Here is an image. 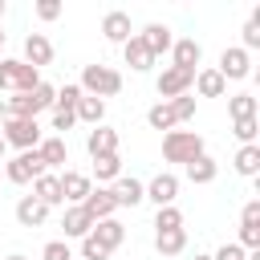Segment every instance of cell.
<instances>
[{"label":"cell","instance_id":"27","mask_svg":"<svg viewBox=\"0 0 260 260\" xmlns=\"http://www.w3.org/2000/svg\"><path fill=\"white\" fill-rule=\"evenodd\" d=\"M232 167H236V175H244V179H256V175H260V142H252V146H240V150H236V158H232Z\"/></svg>","mask_w":260,"mask_h":260},{"label":"cell","instance_id":"10","mask_svg":"<svg viewBox=\"0 0 260 260\" xmlns=\"http://www.w3.org/2000/svg\"><path fill=\"white\" fill-rule=\"evenodd\" d=\"M102 37H106L110 45H126V41L134 37V24H130V12H122V8H110V12L102 16Z\"/></svg>","mask_w":260,"mask_h":260},{"label":"cell","instance_id":"34","mask_svg":"<svg viewBox=\"0 0 260 260\" xmlns=\"http://www.w3.org/2000/svg\"><path fill=\"white\" fill-rule=\"evenodd\" d=\"M167 106H171V114H175V126L195 118V98H191V93H183V98H171Z\"/></svg>","mask_w":260,"mask_h":260},{"label":"cell","instance_id":"36","mask_svg":"<svg viewBox=\"0 0 260 260\" xmlns=\"http://www.w3.org/2000/svg\"><path fill=\"white\" fill-rule=\"evenodd\" d=\"M244 53H252V49H260V8L252 12V20L244 24V45H240Z\"/></svg>","mask_w":260,"mask_h":260},{"label":"cell","instance_id":"48","mask_svg":"<svg viewBox=\"0 0 260 260\" xmlns=\"http://www.w3.org/2000/svg\"><path fill=\"white\" fill-rule=\"evenodd\" d=\"M0 16H4V0H0Z\"/></svg>","mask_w":260,"mask_h":260},{"label":"cell","instance_id":"31","mask_svg":"<svg viewBox=\"0 0 260 260\" xmlns=\"http://www.w3.org/2000/svg\"><path fill=\"white\" fill-rule=\"evenodd\" d=\"M146 126H150V130H175V114H171V106H167V102H154V106L146 110Z\"/></svg>","mask_w":260,"mask_h":260},{"label":"cell","instance_id":"6","mask_svg":"<svg viewBox=\"0 0 260 260\" xmlns=\"http://www.w3.org/2000/svg\"><path fill=\"white\" fill-rule=\"evenodd\" d=\"M41 175H45V162H41L37 150H20L16 158L4 162V179L16 183V187H24V183H32V179H41Z\"/></svg>","mask_w":260,"mask_h":260},{"label":"cell","instance_id":"20","mask_svg":"<svg viewBox=\"0 0 260 260\" xmlns=\"http://www.w3.org/2000/svg\"><path fill=\"white\" fill-rule=\"evenodd\" d=\"M61 228H65V240H85V236H89V228H93V219L85 215V207H81V203H69V207H65V215H61Z\"/></svg>","mask_w":260,"mask_h":260},{"label":"cell","instance_id":"25","mask_svg":"<svg viewBox=\"0 0 260 260\" xmlns=\"http://www.w3.org/2000/svg\"><path fill=\"white\" fill-rule=\"evenodd\" d=\"M32 199H41L45 207L65 203V199H61V183H57V175H53V171H45L41 179H32Z\"/></svg>","mask_w":260,"mask_h":260},{"label":"cell","instance_id":"19","mask_svg":"<svg viewBox=\"0 0 260 260\" xmlns=\"http://www.w3.org/2000/svg\"><path fill=\"white\" fill-rule=\"evenodd\" d=\"M81 207H85V215L98 223V219H110L118 207H114V195H110V187H93L85 199H81Z\"/></svg>","mask_w":260,"mask_h":260},{"label":"cell","instance_id":"43","mask_svg":"<svg viewBox=\"0 0 260 260\" xmlns=\"http://www.w3.org/2000/svg\"><path fill=\"white\" fill-rule=\"evenodd\" d=\"M4 122H8V102L0 98V126H4Z\"/></svg>","mask_w":260,"mask_h":260},{"label":"cell","instance_id":"38","mask_svg":"<svg viewBox=\"0 0 260 260\" xmlns=\"http://www.w3.org/2000/svg\"><path fill=\"white\" fill-rule=\"evenodd\" d=\"M77 260H110V252H106L93 236H85V240H81V256H77Z\"/></svg>","mask_w":260,"mask_h":260},{"label":"cell","instance_id":"46","mask_svg":"<svg viewBox=\"0 0 260 260\" xmlns=\"http://www.w3.org/2000/svg\"><path fill=\"white\" fill-rule=\"evenodd\" d=\"M4 150H8V146H4V138H0V158H4Z\"/></svg>","mask_w":260,"mask_h":260},{"label":"cell","instance_id":"33","mask_svg":"<svg viewBox=\"0 0 260 260\" xmlns=\"http://www.w3.org/2000/svg\"><path fill=\"white\" fill-rule=\"evenodd\" d=\"M183 228V211L179 207H158L154 211V232H175Z\"/></svg>","mask_w":260,"mask_h":260},{"label":"cell","instance_id":"15","mask_svg":"<svg viewBox=\"0 0 260 260\" xmlns=\"http://www.w3.org/2000/svg\"><path fill=\"white\" fill-rule=\"evenodd\" d=\"M24 65H32V69H45L49 61H53V41L45 37V32H28L24 37V57H20Z\"/></svg>","mask_w":260,"mask_h":260},{"label":"cell","instance_id":"49","mask_svg":"<svg viewBox=\"0 0 260 260\" xmlns=\"http://www.w3.org/2000/svg\"><path fill=\"white\" fill-rule=\"evenodd\" d=\"M0 57H4V49H0Z\"/></svg>","mask_w":260,"mask_h":260},{"label":"cell","instance_id":"37","mask_svg":"<svg viewBox=\"0 0 260 260\" xmlns=\"http://www.w3.org/2000/svg\"><path fill=\"white\" fill-rule=\"evenodd\" d=\"M41 260H73V252H69L65 240H49V244L41 248Z\"/></svg>","mask_w":260,"mask_h":260},{"label":"cell","instance_id":"9","mask_svg":"<svg viewBox=\"0 0 260 260\" xmlns=\"http://www.w3.org/2000/svg\"><path fill=\"white\" fill-rule=\"evenodd\" d=\"M146 199H150L154 207H175V199H179V175L158 171V175L146 183Z\"/></svg>","mask_w":260,"mask_h":260},{"label":"cell","instance_id":"44","mask_svg":"<svg viewBox=\"0 0 260 260\" xmlns=\"http://www.w3.org/2000/svg\"><path fill=\"white\" fill-rule=\"evenodd\" d=\"M191 260H211V256H207V252H195V256H191Z\"/></svg>","mask_w":260,"mask_h":260},{"label":"cell","instance_id":"4","mask_svg":"<svg viewBox=\"0 0 260 260\" xmlns=\"http://www.w3.org/2000/svg\"><path fill=\"white\" fill-rule=\"evenodd\" d=\"M41 85V69L24 65L20 57H0V89L8 93H28Z\"/></svg>","mask_w":260,"mask_h":260},{"label":"cell","instance_id":"22","mask_svg":"<svg viewBox=\"0 0 260 260\" xmlns=\"http://www.w3.org/2000/svg\"><path fill=\"white\" fill-rule=\"evenodd\" d=\"M45 219H49V207L41 199H32V195H20L16 199V223L20 228H41Z\"/></svg>","mask_w":260,"mask_h":260},{"label":"cell","instance_id":"32","mask_svg":"<svg viewBox=\"0 0 260 260\" xmlns=\"http://www.w3.org/2000/svg\"><path fill=\"white\" fill-rule=\"evenodd\" d=\"M81 102V85L77 81H65L61 89H57V98H53V110H73Z\"/></svg>","mask_w":260,"mask_h":260},{"label":"cell","instance_id":"42","mask_svg":"<svg viewBox=\"0 0 260 260\" xmlns=\"http://www.w3.org/2000/svg\"><path fill=\"white\" fill-rule=\"evenodd\" d=\"M37 16H41V20H57V16H61V4H57V0H41V4H37Z\"/></svg>","mask_w":260,"mask_h":260},{"label":"cell","instance_id":"41","mask_svg":"<svg viewBox=\"0 0 260 260\" xmlns=\"http://www.w3.org/2000/svg\"><path fill=\"white\" fill-rule=\"evenodd\" d=\"M244 256H248V252H244V248H240V244H236V240H232V244H219V248H215V256H211V260H244Z\"/></svg>","mask_w":260,"mask_h":260},{"label":"cell","instance_id":"30","mask_svg":"<svg viewBox=\"0 0 260 260\" xmlns=\"http://www.w3.org/2000/svg\"><path fill=\"white\" fill-rule=\"evenodd\" d=\"M93 175H98V183H114V179L122 175V154H102V158H93Z\"/></svg>","mask_w":260,"mask_h":260},{"label":"cell","instance_id":"2","mask_svg":"<svg viewBox=\"0 0 260 260\" xmlns=\"http://www.w3.org/2000/svg\"><path fill=\"white\" fill-rule=\"evenodd\" d=\"M199 154H207V146H203V138H199L195 130H167V134H162V158H167V162L187 167V162H195Z\"/></svg>","mask_w":260,"mask_h":260},{"label":"cell","instance_id":"12","mask_svg":"<svg viewBox=\"0 0 260 260\" xmlns=\"http://www.w3.org/2000/svg\"><path fill=\"white\" fill-rule=\"evenodd\" d=\"M138 37H142V45L150 49V57H154V61H158L162 53H171V45H175V32H171V24H162V20H150V24H146Z\"/></svg>","mask_w":260,"mask_h":260},{"label":"cell","instance_id":"3","mask_svg":"<svg viewBox=\"0 0 260 260\" xmlns=\"http://www.w3.org/2000/svg\"><path fill=\"white\" fill-rule=\"evenodd\" d=\"M53 98H57V89H53L49 81H41V85L28 89V93H12V98H4V102H8V118H37V114L53 110Z\"/></svg>","mask_w":260,"mask_h":260},{"label":"cell","instance_id":"17","mask_svg":"<svg viewBox=\"0 0 260 260\" xmlns=\"http://www.w3.org/2000/svg\"><path fill=\"white\" fill-rule=\"evenodd\" d=\"M85 150H89V158H102V154H118V130L114 126H93L89 134H85Z\"/></svg>","mask_w":260,"mask_h":260},{"label":"cell","instance_id":"40","mask_svg":"<svg viewBox=\"0 0 260 260\" xmlns=\"http://www.w3.org/2000/svg\"><path fill=\"white\" fill-rule=\"evenodd\" d=\"M240 223H248V228H260V199H248V203H244V211H240Z\"/></svg>","mask_w":260,"mask_h":260},{"label":"cell","instance_id":"39","mask_svg":"<svg viewBox=\"0 0 260 260\" xmlns=\"http://www.w3.org/2000/svg\"><path fill=\"white\" fill-rule=\"evenodd\" d=\"M73 126H77L73 110H53V130H57V138H65V130H73Z\"/></svg>","mask_w":260,"mask_h":260},{"label":"cell","instance_id":"8","mask_svg":"<svg viewBox=\"0 0 260 260\" xmlns=\"http://www.w3.org/2000/svg\"><path fill=\"white\" fill-rule=\"evenodd\" d=\"M191 81H195V73H191V69L167 65V69L158 73L154 89H158V98H162V102H171V98H183V93H191Z\"/></svg>","mask_w":260,"mask_h":260},{"label":"cell","instance_id":"23","mask_svg":"<svg viewBox=\"0 0 260 260\" xmlns=\"http://www.w3.org/2000/svg\"><path fill=\"white\" fill-rule=\"evenodd\" d=\"M122 57H126V65H130L134 73H146V69L154 65V57H150V49L142 45V37H138V32H134V37L122 45Z\"/></svg>","mask_w":260,"mask_h":260},{"label":"cell","instance_id":"11","mask_svg":"<svg viewBox=\"0 0 260 260\" xmlns=\"http://www.w3.org/2000/svg\"><path fill=\"white\" fill-rule=\"evenodd\" d=\"M110 195H114V207H138V203L146 199V183H138V179H130V175H118V179L110 183Z\"/></svg>","mask_w":260,"mask_h":260},{"label":"cell","instance_id":"35","mask_svg":"<svg viewBox=\"0 0 260 260\" xmlns=\"http://www.w3.org/2000/svg\"><path fill=\"white\" fill-rule=\"evenodd\" d=\"M232 134L240 138V146H252L256 134H260V122L256 118H240V122H232Z\"/></svg>","mask_w":260,"mask_h":260},{"label":"cell","instance_id":"5","mask_svg":"<svg viewBox=\"0 0 260 260\" xmlns=\"http://www.w3.org/2000/svg\"><path fill=\"white\" fill-rule=\"evenodd\" d=\"M0 138H4V146H16V150H37V142H41L45 134H41L37 118H8V122L0 126Z\"/></svg>","mask_w":260,"mask_h":260},{"label":"cell","instance_id":"47","mask_svg":"<svg viewBox=\"0 0 260 260\" xmlns=\"http://www.w3.org/2000/svg\"><path fill=\"white\" fill-rule=\"evenodd\" d=\"M0 49H4V28H0Z\"/></svg>","mask_w":260,"mask_h":260},{"label":"cell","instance_id":"26","mask_svg":"<svg viewBox=\"0 0 260 260\" xmlns=\"http://www.w3.org/2000/svg\"><path fill=\"white\" fill-rule=\"evenodd\" d=\"M154 252H158V256H183V252H187V228L154 232Z\"/></svg>","mask_w":260,"mask_h":260},{"label":"cell","instance_id":"14","mask_svg":"<svg viewBox=\"0 0 260 260\" xmlns=\"http://www.w3.org/2000/svg\"><path fill=\"white\" fill-rule=\"evenodd\" d=\"M89 236H93V240H98V244H102V248L114 256V252L122 248V240H126V223L110 215V219H98V223L89 228Z\"/></svg>","mask_w":260,"mask_h":260},{"label":"cell","instance_id":"28","mask_svg":"<svg viewBox=\"0 0 260 260\" xmlns=\"http://www.w3.org/2000/svg\"><path fill=\"white\" fill-rule=\"evenodd\" d=\"M73 118H77V122H89V126H102V122H106V102L81 93V102L73 106Z\"/></svg>","mask_w":260,"mask_h":260},{"label":"cell","instance_id":"13","mask_svg":"<svg viewBox=\"0 0 260 260\" xmlns=\"http://www.w3.org/2000/svg\"><path fill=\"white\" fill-rule=\"evenodd\" d=\"M57 183H61V199H65V203H81V199L93 191V179H89L85 171H61Z\"/></svg>","mask_w":260,"mask_h":260},{"label":"cell","instance_id":"16","mask_svg":"<svg viewBox=\"0 0 260 260\" xmlns=\"http://www.w3.org/2000/svg\"><path fill=\"white\" fill-rule=\"evenodd\" d=\"M203 61V45L195 41V37H175V45H171V65H179V69H191L195 73V65Z\"/></svg>","mask_w":260,"mask_h":260},{"label":"cell","instance_id":"45","mask_svg":"<svg viewBox=\"0 0 260 260\" xmlns=\"http://www.w3.org/2000/svg\"><path fill=\"white\" fill-rule=\"evenodd\" d=\"M4 260H28V256H20V252H12V256H4Z\"/></svg>","mask_w":260,"mask_h":260},{"label":"cell","instance_id":"21","mask_svg":"<svg viewBox=\"0 0 260 260\" xmlns=\"http://www.w3.org/2000/svg\"><path fill=\"white\" fill-rule=\"evenodd\" d=\"M191 89H195L199 98H223V93H228V81L215 73V65H207V69H195Z\"/></svg>","mask_w":260,"mask_h":260},{"label":"cell","instance_id":"7","mask_svg":"<svg viewBox=\"0 0 260 260\" xmlns=\"http://www.w3.org/2000/svg\"><path fill=\"white\" fill-rule=\"evenodd\" d=\"M215 73H219L223 81H244V77H252V53H244L240 45H228V49L219 53Z\"/></svg>","mask_w":260,"mask_h":260},{"label":"cell","instance_id":"18","mask_svg":"<svg viewBox=\"0 0 260 260\" xmlns=\"http://www.w3.org/2000/svg\"><path fill=\"white\" fill-rule=\"evenodd\" d=\"M37 154H41L45 171H57V167H65V162H69V146H65V138H57V134L41 138V142H37Z\"/></svg>","mask_w":260,"mask_h":260},{"label":"cell","instance_id":"24","mask_svg":"<svg viewBox=\"0 0 260 260\" xmlns=\"http://www.w3.org/2000/svg\"><path fill=\"white\" fill-rule=\"evenodd\" d=\"M183 171H187V179H191L195 187H207V183H215V175H219V162H215L211 154H199V158H195V162H187Z\"/></svg>","mask_w":260,"mask_h":260},{"label":"cell","instance_id":"1","mask_svg":"<svg viewBox=\"0 0 260 260\" xmlns=\"http://www.w3.org/2000/svg\"><path fill=\"white\" fill-rule=\"evenodd\" d=\"M77 85H81L85 98H102V102H106V98L122 93V73H118L114 65H98V61H93V65L81 69V81H77Z\"/></svg>","mask_w":260,"mask_h":260},{"label":"cell","instance_id":"29","mask_svg":"<svg viewBox=\"0 0 260 260\" xmlns=\"http://www.w3.org/2000/svg\"><path fill=\"white\" fill-rule=\"evenodd\" d=\"M228 114H232V122L256 118V93H232V98H228Z\"/></svg>","mask_w":260,"mask_h":260}]
</instances>
